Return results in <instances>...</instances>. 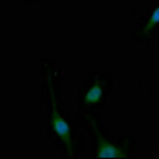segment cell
Segmentation results:
<instances>
[{"mask_svg":"<svg viewBox=\"0 0 159 159\" xmlns=\"http://www.w3.org/2000/svg\"><path fill=\"white\" fill-rule=\"evenodd\" d=\"M56 70L47 60H43V93L46 99L47 124L51 135L54 136L65 152V157L75 158L76 139L71 120L65 115L61 107V98L59 90V82Z\"/></svg>","mask_w":159,"mask_h":159,"instance_id":"obj_1","label":"cell"},{"mask_svg":"<svg viewBox=\"0 0 159 159\" xmlns=\"http://www.w3.org/2000/svg\"><path fill=\"white\" fill-rule=\"evenodd\" d=\"M84 125L87 130L92 134L94 139V158H126L127 150L117 145L102 131L99 127L98 118L93 115L87 113L84 116Z\"/></svg>","mask_w":159,"mask_h":159,"instance_id":"obj_2","label":"cell"},{"mask_svg":"<svg viewBox=\"0 0 159 159\" xmlns=\"http://www.w3.org/2000/svg\"><path fill=\"white\" fill-rule=\"evenodd\" d=\"M107 87H108V80L103 78H97L96 80L89 83L87 85V89L84 90V93H82L80 106H83L84 108H90L101 103L106 94Z\"/></svg>","mask_w":159,"mask_h":159,"instance_id":"obj_3","label":"cell"},{"mask_svg":"<svg viewBox=\"0 0 159 159\" xmlns=\"http://www.w3.org/2000/svg\"><path fill=\"white\" fill-rule=\"evenodd\" d=\"M157 24H159V7L154 9V11L152 13V16L150 18L148 19L147 24H145V27L143 28V32L144 33H148L149 31H152Z\"/></svg>","mask_w":159,"mask_h":159,"instance_id":"obj_4","label":"cell"},{"mask_svg":"<svg viewBox=\"0 0 159 159\" xmlns=\"http://www.w3.org/2000/svg\"><path fill=\"white\" fill-rule=\"evenodd\" d=\"M3 4V0H0V5H2Z\"/></svg>","mask_w":159,"mask_h":159,"instance_id":"obj_5","label":"cell"}]
</instances>
